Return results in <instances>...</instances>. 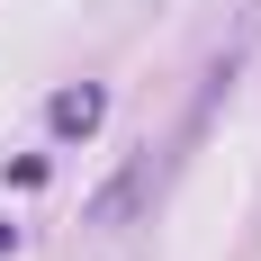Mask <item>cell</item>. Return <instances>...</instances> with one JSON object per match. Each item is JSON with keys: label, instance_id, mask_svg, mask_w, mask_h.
I'll return each instance as SVG.
<instances>
[{"label": "cell", "instance_id": "1", "mask_svg": "<svg viewBox=\"0 0 261 261\" xmlns=\"http://www.w3.org/2000/svg\"><path fill=\"white\" fill-rule=\"evenodd\" d=\"M99 117H108V90H99V81H81V90L54 99V135H90Z\"/></svg>", "mask_w": 261, "mask_h": 261}, {"label": "cell", "instance_id": "2", "mask_svg": "<svg viewBox=\"0 0 261 261\" xmlns=\"http://www.w3.org/2000/svg\"><path fill=\"white\" fill-rule=\"evenodd\" d=\"M9 243H18V225H0V252H9Z\"/></svg>", "mask_w": 261, "mask_h": 261}]
</instances>
